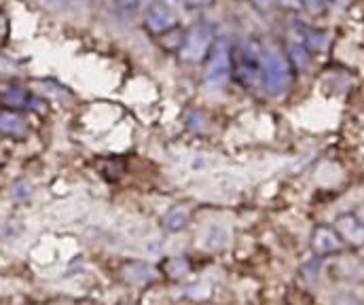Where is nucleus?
<instances>
[{"mask_svg":"<svg viewBox=\"0 0 364 305\" xmlns=\"http://www.w3.org/2000/svg\"><path fill=\"white\" fill-rule=\"evenodd\" d=\"M142 0H112V9L114 13H119L121 17H132L142 9Z\"/></svg>","mask_w":364,"mask_h":305,"instance_id":"obj_15","label":"nucleus"},{"mask_svg":"<svg viewBox=\"0 0 364 305\" xmlns=\"http://www.w3.org/2000/svg\"><path fill=\"white\" fill-rule=\"evenodd\" d=\"M303 45L307 47V51H322L324 45H326V36L322 32H316V30H307L305 34V41Z\"/></svg>","mask_w":364,"mask_h":305,"instance_id":"obj_16","label":"nucleus"},{"mask_svg":"<svg viewBox=\"0 0 364 305\" xmlns=\"http://www.w3.org/2000/svg\"><path fill=\"white\" fill-rule=\"evenodd\" d=\"M0 100L6 108L11 110H21V108H30L32 96L26 87L19 85H2L0 87Z\"/></svg>","mask_w":364,"mask_h":305,"instance_id":"obj_9","label":"nucleus"},{"mask_svg":"<svg viewBox=\"0 0 364 305\" xmlns=\"http://www.w3.org/2000/svg\"><path fill=\"white\" fill-rule=\"evenodd\" d=\"M288 62L296 70H307L309 68V51L301 41H294L288 45Z\"/></svg>","mask_w":364,"mask_h":305,"instance_id":"obj_12","label":"nucleus"},{"mask_svg":"<svg viewBox=\"0 0 364 305\" xmlns=\"http://www.w3.org/2000/svg\"><path fill=\"white\" fill-rule=\"evenodd\" d=\"M233 70L246 85H261L263 49L252 41L240 45L237 51H233Z\"/></svg>","mask_w":364,"mask_h":305,"instance_id":"obj_4","label":"nucleus"},{"mask_svg":"<svg viewBox=\"0 0 364 305\" xmlns=\"http://www.w3.org/2000/svg\"><path fill=\"white\" fill-rule=\"evenodd\" d=\"M119 305H134V304H129V301H123V304H119Z\"/></svg>","mask_w":364,"mask_h":305,"instance_id":"obj_22","label":"nucleus"},{"mask_svg":"<svg viewBox=\"0 0 364 305\" xmlns=\"http://www.w3.org/2000/svg\"><path fill=\"white\" fill-rule=\"evenodd\" d=\"M227 237H229V233H227L225 227L212 225V227L208 229V233H205V246H208L210 250H223V248L227 246Z\"/></svg>","mask_w":364,"mask_h":305,"instance_id":"obj_14","label":"nucleus"},{"mask_svg":"<svg viewBox=\"0 0 364 305\" xmlns=\"http://www.w3.org/2000/svg\"><path fill=\"white\" fill-rule=\"evenodd\" d=\"M214 30L208 23H195L182 34V43L178 47V58L186 64H199L205 62L214 47Z\"/></svg>","mask_w":364,"mask_h":305,"instance_id":"obj_3","label":"nucleus"},{"mask_svg":"<svg viewBox=\"0 0 364 305\" xmlns=\"http://www.w3.org/2000/svg\"><path fill=\"white\" fill-rule=\"evenodd\" d=\"M188 9H205V6H212L214 0H182Z\"/></svg>","mask_w":364,"mask_h":305,"instance_id":"obj_18","label":"nucleus"},{"mask_svg":"<svg viewBox=\"0 0 364 305\" xmlns=\"http://www.w3.org/2000/svg\"><path fill=\"white\" fill-rule=\"evenodd\" d=\"M335 231L350 244L354 246H363L364 244V223L354 216V214H341L335 223Z\"/></svg>","mask_w":364,"mask_h":305,"instance_id":"obj_7","label":"nucleus"},{"mask_svg":"<svg viewBox=\"0 0 364 305\" xmlns=\"http://www.w3.org/2000/svg\"><path fill=\"white\" fill-rule=\"evenodd\" d=\"M343 246V240L341 235L331 229V227H316L314 233H311V250L320 257L324 255H333V252H339Z\"/></svg>","mask_w":364,"mask_h":305,"instance_id":"obj_6","label":"nucleus"},{"mask_svg":"<svg viewBox=\"0 0 364 305\" xmlns=\"http://www.w3.org/2000/svg\"><path fill=\"white\" fill-rule=\"evenodd\" d=\"M301 4L309 11V13H322L326 6V0H301Z\"/></svg>","mask_w":364,"mask_h":305,"instance_id":"obj_17","label":"nucleus"},{"mask_svg":"<svg viewBox=\"0 0 364 305\" xmlns=\"http://www.w3.org/2000/svg\"><path fill=\"white\" fill-rule=\"evenodd\" d=\"M233 75V47L229 38H216L210 55L205 58L203 81L212 87H225Z\"/></svg>","mask_w":364,"mask_h":305,"instance_id":"obj_1","label":"nucleus"},{"mask_svg":"<svg viewBox=\"0 0 364 305\" xmlns=\"http://www.w3.org/2000/svg\"><path fill=\"white\" fill-rule=\"evenodd\" d=\"M0 134L9 138H23L28 134V123L17 110L4 108L0 110Z\"/></svg>","mask_w":364,"mask_h":305,"instance_id":"obj_8","label":"nucleus"},{"mask_svg":"<svg viewBox=\"0 0 364 305\" xmlns=\"http://www.w3.org/2000/svg\"><path fill=\"white\" fill-rule=\"evenodd\" d=\"M123 276L129 284H149L157 280V272L155 267L146 265V263H129L123 267Z\"/></svg>","mask_w":364,"mask_h":305,"instance_id":"obj_10","label":"nucleus"},{"mask_svg":"<svg viewBox=\"0 0 364 305\" xmlns=\"http://www.w3.org/2000/svg\"><path fill=\"white\" fill-rule=\"evenodd\" d=\"M188 220H191V214H188V210L186 208H182V205H174V208H170L168 210V214L164 216V227L168 229V231H182L186 225H188Z\"/></svg>","mask_w":364,"mask_h":305,"instance_id":"obj_11","label":"nucleus"},{"mask_svg":"<svg viewBox=\"0 0 364 305\" xmlns=\"http://www.w3.org/2000/svg\"><path fill=\"white\" fill-rule=\"evenodd\" d=\"M286 4H292V6H301V0H286Z\"/></svg>","mask_w":364,"mask_h":305,"instance_id":"obj_20","label":"nucleus"},{"mask_svg":"<svg viewBox=\"0 0 364 305\" xmlns=\"http://www.w3.org/2000/svg\"><path fill=\"white\" fill-rule=\"evenodd\" d=\"M164 272L172 280H181L191 272V263L184 257H170L164 261Z\"/></svg>","mask_w":364,"mask_h":305,"instance_id":"obj_13","label":"nucleus"},{"mask_svg":"<svg viewBox=\"0 0 364 305\" xmlns=\"http://www.w3.org/2000/svg\"><path fill=\"white\" fill-rule=\"evenodd\" d=\"M43 2H55V4H62V2H66V0H43Z\"/></svg>","mask_w":364,"mask_h":305,"instance_id":"obj_21","label":"nucleus"},{"mask_svg":"<svg viewBox=\"0 0 364 305\" xmlns=\"http://www.w3.org/2000/svg\"><path fill=\"white\" fill-rule=\"evenodd\" d=\"M290 62L275 49L263 51V73H261V85L269 96H282L292 79Z\"/></svg>","mask_w":364,"mask_h":305,"instance_id":"obj_2","label":"nucleus"},{"mask_svg":"<svg viewBox=\"0 0 364 305\" xmlns=\"http://www.w3.org/2000/svg\"><path fill=\"white\" fill-rule=\"evenodd\" d=\"M178 19L176 13L172 11L170 4L157 0L151 6H146V15H144V28L153 34V36H164L170 34L176 28Z\"/></svg>","mask_w":364,"mask_h":305,"instance_id":"obj_5","label":"nucleus"},{"mask_svg":"<svg viewBox=\"0 0 364 305\" xmlns=\"http://www.w3.org/2000/svg\"><path fill=\"white\" fill-rule=\"evenodd\" d=\"M326 2H335V0H326Z\"/></svg>","mask_w":364,"mask_h":305,"instance_id":"obj_23","label":"nucleus"},{"mask_svg":"<svg viewBox=\"0 0 364 305\" xmlns=\"http://www.w3.org/2000/svg\"><path fill=\"white\" fill-rule=\"evenodd\" d=\"M252 4H255L259 11H272L273 6L277 4V0H252Z\"/></svg>","mask_w":364,"mask_h":305,"instance_id":"obj_19","label":"nucleus"}]
</instances>
